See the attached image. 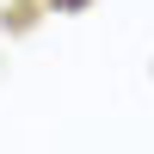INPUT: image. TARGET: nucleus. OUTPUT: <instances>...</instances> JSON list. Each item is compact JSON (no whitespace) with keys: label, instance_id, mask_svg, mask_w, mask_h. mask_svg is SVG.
<instances>
[{"label":"nucleus","instance_id":"f257e3e1","mask_svg":"<svg viewBox=\"0 0 154 154\" xmlns=\"http://www.w3.org/2000/svg\"><path fill=\"white\" fill-rule=\"evenodd\" d=\"M56 6H86V0H56Z\"/></svg>","mask_w":154,"mask_h":154}]
</instances>
